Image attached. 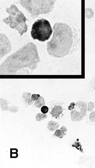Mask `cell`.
Wrapping results in <instances>:
<instances>
[{"instance_id":"6da1fadb","label":"cell","mask_w":95,"mask_h":168,"mask_svg":"<svg viewBox=\"0 0 95 168\" xmlns=\"http://www.w3.org/2000/svg\"><path fill=\"white\" fill-rule=\"evenodd\" d=\"M53 29L52 38L47 45L49 55L62 58L73 52L80 41L76 29L62 23H56Z\"/></svg>"},{"instance_id":"7a4b0ae2","label":"cell","mask_w":95,"mask_h":168,"mask_svg":"<svg viewBox=\"0 0 95 168\" xmlns=\"http://www.w3.org/2000/svg\"><path fill=\"white\" fill-rule=\"evenodd\" d=\"M40 62L37 46L29 43L7 57L1 65L0 74H16L27 68L34 70Z\"/></svg>"},{"instance_id":"3957f363","label":"cell","mask_w":95,"mask_h":168,"mask_svg":"<svg viewBox=\"0 0 95 168\" xmlns=\"http://www.w3.org/2000/svg\"><path fill=\"white\" fill-rule=\"evenodd\" d=\"M6 11L9 15L3 19L5 24L13 29L18 30L21 36L23 33H27L28 25L26 24V21L28 19L26 18L23 13L14 4L11 5L10 7L6 9Z\"/></svg>"},{"instance_id":"277c9868","label":"cell","mask_w":95,"mask_h":168,"mask_svg":"<svg viewBox=\"0 0 95 168\" xmlns=\"http://www.w3.org/2000/svg\"><path fill=\"white\" fill-rule=\"evenodd\" d=\"M56 1H20L19 3L31 14L33 18L49 13L54 9Z\"/></svg>"},{"instance_id":"5b68a950","label":"cell","mask_w":95,"mask_h":168,"mask_svg":"<svg viewBox=\"0 0 95 168\" xmlns=\"http://www.w3.org/2000/svg\"><path fill=\"white\" fill-rule=\"evenodd\" d=\"M52 32L50 22L46 19L43 18L38 19L34 23L31 35L33 39L44 42L50 38Z\"/></svg>"},{"instance_id":"8992f818","label":"cell","mask_w":95,"mask_h":168,"mask_svg":"<svg viewBox=\"0 0 95 168\" xmlns=\"http://www.w3.org/2000/svg\"><path fill=\"white\" fill-rule=\"evenodd\" d=\"M11 50V43L3 34H1V59Z\"/></svg>"},{"instance_id":"52a82bcc","label":"cell","mask_w":95,"mask_h":168,"mask_svg":"<svg viewBox=\"0 0 95 168\" xmlns=\"http://www.w3.org/2000/svg\"><path fill=\"white\" fill-rule=\"evenodd\" d=\"M75 106L78 107L80 110V112L81 113L82 118L84 119L86 113L88 108L86 103L84 101H78L75 104Z\"/></svg>"},{"instance_id":"ba28073f","label":"cell","mask_w":95,"mask_h":168,"mask_svg":"<svg viewBox=\"0 0 95 168\" xmlns=\"http://www.w3.org/2000/svg\"><path fill=\"white\" fill-rule=\"evenodd\" d=\"M63 108L61 105H56L52 109L50 114L53 117L58 118L63 113Z\"/></svg>"},{"instance_id":"9c48e42d","label":"cell","mask_w":95,"mask_h":168,"mask_svg":"<svg viewBox=\"0 0 95 168\" xmlns=\"http://www.w3.org/2000/svg\"><path fill=\"white\" fill-rule=\"evenodd\" d=\"M70 115L71 120L73 122L80 121L83 119L80 112L76 110L71 111L70 112Z\"/></svg>"},{"instance_id":"30bf717a","label":"cell","mask_w":95,"mask_h":168,"mask_svg":"<svg viewBox=\"0 0 95 168\" xmlns=\"http://www.w3.org/2000/svg\"><path fill=\"white\" fill-rule=\"evenodd\" d=\"M67 131V129L64 126H62L60 129L56 130L53 136L57 137L60 139L63 138L66 135V133Z\"/></svg>"},{"instance_id":"8fae6325","label":"cell","mask_w":95,"mask_h":168,"mask_svg":"<svg viewBox=\"0 0 95 168\" xmlns=\"http://www.w3.org/2000/svg\"><path fill=\"white\" fill-rule=\"evenodd\" d=\"M59 126V124L58 122L50 121L48 123L47 128L49 131L53 132L58 130Z\"/></svg>"},{"instance_id":"7c38bea8","label":"cell","mask_w":95,"mask_h":168,"mask_svg":"<svg viewBox=\"0 0 95 168\" xmlns=\"http://www.w3.org/2000/svg\"><path fill=\"white\" fill-rule=\"evenodd\" d=\"M45 104V99L42 96H40L39 99L34 103L35 105L38 108H41Z\"/></svg>"},{"instance_id":"4fadbf2b","label":"cell","mask_w":95,"mask_h":168,"mask_svg":"<svg viewBox=\"0 0 95 168\" xmlns=\"http://www.w3.org/2000/svg\"><path fill=\"white\" fill-rule=\"evenodd\" d=\"M85 16L87 19H90L94 16V13L90 8H86L85 9Z\"/></svg>"},{"instance_id":"5bb4252c","label":"cell","mask_w":95,"mask_h":168,"mask_svg":"<svg viewBox=\"0 0 95 168\" xmlns=\"http://www.w3.org/2000/svg\"><path fill=\"white\" fill-rule=\"evenodd\" d=\"M8 102L4 99H1V108L3 111H9L10 108L8 107Z\"/></svg>"},{"instance_id":"9a60e30c","label":"cell","mask_w":95,"mask_h":168,"mask_svg":"<svg viewBox=\"0 0 95 168\" xmlns=\"http://www.w3.org/2000/svg\"><path fill=\"white\" fill-rule=\"evenodd\" d=\"M47 115L46 114L38 113L36 115V121L40 122L43 120L47 118Z\"/></svg>"},{"instance_id":"2e32d148","label":"cell","mask_w":95,"mask_h":168,"mask_svg":"<svg viewBox=\"0 0 95 168\" xmlns=\"http://www.w3.org/2000/svg\"><path fill=\"white\" fill-rule=\"evenodd\" d=\"M10 158H17L19 154L18 152H19L17 148H10Z\"/></svg>"},{"instance_id":"e0dca14e","label":"cell","mask_w":95,"mask_h":168,"mask_svg":"<svg viewBox=\"0 0 95 168\" xmlns=\"http://www.w3.org/2000/svg\"><path fill=\"white\" fill-rule=\"evenodd\" d=\"M79 140H77L72 145V147H75L76 149L78 150L80 152H84L83 148H82V146L80 144V142H78Z\"/></svg>"},{"instance_id":"ac0fdd59","label":"cell","mask_w":95,"mask_h":168,"mask_svg":"<svg viewBox=\"0 0 95 168\" xmlns=\"http://www.w3.org/2000/svg\"><path fill=\"white\" fill-rule=\"evenodd\" d=\"M95 108V104L92 102H90L88 104V108L87 111L89 112H92L94 108Z\"/></svg>"},{"instance_id":"d6986e66","label":"cell","mask_w":95,"mask_h":168,"mask_svg":"<svg viewBox=\"0 0 95 168\" xmlns=\"http://www.w3.org/2000/svg\"><path fill=\"white\" fill-rule=\"evenodd\" d=\"M90 121L92 123H95V111H92L89 115Z\"/></svg>"},{"instance_id":"ffe728a7","label":"cell","mask_w":95,"mask_h":168,"mask_svg":"<svg viewBox=\"0 0 95 168\" xmlns=\"http://www.w3.org/2000/svg\"><path fill=\"white\" fill-rule=\"evenodd\" d=\"M40 97V95L39 94H33L31 96V99L33 101L35 102L37 101Z\"/></svg>"},{"instance_id":"44dd1931","label":"cell","mask_w":95,"mask_h":168,"mask_svg":"<svg viewBox=\"0 0 95 168\" xmlns=\"http://www.w3.org/2000/svg\"><path fill=\"white\" fill-rule=\"evenodd\" d=\"M49 111V108L46 106L44 105L41 107V112L43 113L46 114L48 113Z\"/></svg>"},{"instance_id":"7402d4cb","label":"cell","mask_w":95,"mask_h":168,"mask_svg":"<svg viewBox=\"0 0 95 168\" xmlns=\"http://www.w3.org/2000/svg\"><path fill=\"white\" fill-rule=\"evenodd\" d=\"M31 94L28 92H25L23 95V98L24 99H27L31 98Z\"/></svg>"},{"instance_id":"603a6c76","label":"cell","mask_w":95,"mask_h":168,"mask_svg":"<svg viewBox=\"0 0 95 168\" xmlns=\"http://www.w3.org/2000/svg\"><path fill=\"white\" fill-rule=\"evenodd\" d=\"M75 104L74 102H72L70 104V106L68 107V109L69 111H72L75 108Z\"/></svg>"},{"instance_id":"cb8c5ba5","label":"cell","mask_w":95,"mask_h":168,"mask_svg":"<svg viewBox=\"0 0 95 168\" xmlns=\"http://www.w3.org/2000/svg\"><path fill=\"white\" fill-rule=\"evenodd\" d=\"M19 110L18 108L15 107H11L9 109V111L12 112H16Z\"/></svg>"},{"instance_id":"d4e9b609","label":"cell","mask_w":95,"mask_h":168,"mask_svg":"<svg viewBox=\"0 0 95 168\" xmlns=\"http://www.w3.org/2000/svg\"><path fill=\"white\" fill-rule=\"evenodd\" d=\"M25 102L27 103V104L29 105H32L33 104V101H32V99H31V98H30V99H25Z\"/></svg>"},{"instance_id":"484cf974","label":"cell","mask_w":95,"mask_h":168,"mask_svg":"<svg viewBox=\"0 0 95 168\" xmlns=\"http://www.w3.org/2000/svg\"><path fill=\"white\" fill-rule=\"evenodd\" d=\"M94 82H95V79ZM94 90H95V86H94Z\"/></svg>"},{"instance_id":"4316f807","label":"cell","mask_w":95,"mask_h":168,"mask_svg":"<svg viewBox=\"0 0 95 168\" xmlns=\"http://www.w3.org/2000/svg\"></svg>"}]
</instances>
